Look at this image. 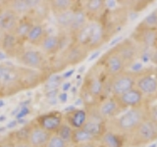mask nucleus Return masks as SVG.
<instances>
[{"label": "nucleus", "instance_id": "obj_1", "mask_svg": "<svg viewBox=\"0 0 157 147\" xmlns=\"http://www.w3.org/2000/svg\"><path fill=\"white\" fill-rule=\"evenodd\" d=\"M22 67L11 63H0V83L5 89L6 97L21 92L20 77Z\"/></svg>", "mask_w": 157, "mask_h": 147}, {"label": "nucleus", "instance_id": "obj_2", "mask_svg": "<svg viewBox=\"0 0 157 147\" xmlns=\"http://www.w3.org/2000/svg\"><path fill=\"white\" fill-rule=\"evenodd\" d=\"M144 110L139 107H134L116 120H113L110 126L119 131L132 132L144 121Z\"/></svg>", "mask_w": 157, "mask_h": 147}, {"label": "nucleus", "instance_id": "obj_3", "mask_svg": "<svg viewBox=\"0 0 157 147\" xmlns=\"http://www.w3.org/2000/svg\"><path fill=\"white\" fill-rule=\"evenodd\" d=\"M19 66L49 73L48 57L38 49L26 48L16 59ZM50 74V73H49Z\"/></svg>", "mask_w": 157, "mask_h": 147}, {"label": "nucleus", "instance_id": "obj_4", "mask_svg": "<svg viewBox=\"0 0 157 147\" xmlns=\"http://www.w3.org/2000/svg\"><path fill=\"white\" fill-rule=\"evenodd\" d=\"M50 74L46 72H41L33 69L24 68L21 69V77H20V87L22 91L31 90L39 86L50 77Z\"/></svg>", "mask_w": 157, "mask_h": 147}, {"label": "nucleus", "instance_id": "obj_5", "mask_svg": "<svg viewBox=\"0 0 157 147\" xmlns=\"http://www.w3.org/2000/svg\"><path fill=\"white\" fill-rule=\"evenodd\" d=\"M108 85L112 96L118 97L134 88L136 81L132 74L123 72L117 76L108 77Z\"/></svg>", "mask_w": 157, "mask_h": 147}, {"label": "nucleus", "instance_id": "obj_6", "mask_svg": "<svg viewBox=\"0 0 157 147\" xmlns=\"http://www.w3.org/2000/svg\"><path fill=\"white\" fill-rule=\"evenodd\" d=\"M90 51L86 46H82L80 43L71 40L65 49L60 53L64 60L66 61L68 67H74L85 61L90 55Z\"/></svg>", "mask_w": 157, "mask_h": 147}, {"label": "nucleus", "instance_id": "obj_7", "mask_svg": "<svg viewBox=\"0 0 157 147\" xmlns=\"http://www.w3.org/2000/svg\"><path fill=\"white\" fill-rule=\"evenodd\" d=\"M0 52H3L7 57L17 59L26 49V42L19 39L13 32L4 33L0 38Z\"/></svg>", "mask_w": 157, "mask_h": 147}, {"label": "nucleus", "instance_id": "obj_8", "mask_svg": "<svg viewBox=\"0 0 157 147\" xmlns=\"http://www.w3.org/2000/svg\"><path fill=\"white\" fill-rule=\"evenodd\" d=\"M97 64L100 66L108 77L119 75V74L124 72L125 69V65L122 59L113 49L108 51Z\"/></svg>", "mask_w": 157, "mask_h": 147}, {"label": "nucleus", "instance_id": "obj_9", "mask_svg": "<svg viewBox=\"0 0 157 147\" xmlns=\"http://www.w3.org/2000/svg\"><path fill=\"white\" fill-rule=\"evenodd\" d=\"M34 122L44 130L50 132L51 134H56L64 123L63 113L57 110L49 111L47 113L38 115L34 119Z\"/></svg>", "mask_w": 157, "mask_h": 147}, {"label": "nucleus", "instance_id": "obj_10", "mask_svg": "<svg viewBox=\"0 0 157 147\" xmlns=\"http://www.w3.org/2000/svg\"><path fill=\"white\" fill-rule=\"evenodd\" d=\"M26 127V136L29 143L33 147H46L51 134L44 130L39 126L34 120L25 126Z\"/></svg>", "mask_w": 157, "mask_h": 147}, {"label": "nucleus", "instance_id": "obj_11", "mask_svg": "<svg viewBox=\"0 0 157 147\" xmlns=\"http://www.w3.org/2000/svg\"><path fill=\"white\" fill-rule=\"evenodd\" d=\"M67 32L65 33V36ZM64 34H51L48 33V36L45 37L44 41L39 47L40 51L46 57H52L54 55H57L58 53L63 51L65 47L69 43H66V36Z\"/></svg>", "mask_w": 157, "mask_h": 147}, {"label": "nucleus", "instance_id": "obj_12", "mask_svg": "<svg viewBox=\"0 0 157 147\" xmlns=\"http://www.w3.org/2000/svg\"><path fill=\"white\" fill-rule=\"evenodd\" d=\"M132 132L134 134V141H132V143L136 145L148 143V142H151L157 137L155 124L149 120H144Z\"/></svg>", "mask_w": 157, "mask_h": 147}, {"label": "nucleus", "instance_id": "obj_13", "mask_svg": "<svg viewBox=\"0 0 157 147\" xmlns=\"http://www.w3.org/2000/svg\"><path fill=\"white\" fill-rule=\"evenodd\" d=\"M50 15L51 10L48 0H38V2L25 16H28L34 24H44Z\"/></svg>", "mask_w": 157, "mask_h": 147}, {"label": "nucleus", "instance_id": "obj_14", "mask_svg": "<svg viewBox=\"0 0 157 147\" xmlns=\"http://www.w3.org/2000/svg\"><path fill=\"white\" fill-rule=\"evenodd\" d=\"M96 109L99 116L106 122L107 120L113 119L121 111L122 108L118 104L116 98L111 96L101 100L97 105Z\"/></svg>", "mask_w": 157, "mask_h": 147}, {"label": "nucleus", "instance_id": "obj_15", "mask_svg": "<svg viewBox=\"0 0 157 147\" xmlns=\"http://www.w3.org/2000/svg\"><path fill=\"white\" fill-rule=\"evenodd\" d=\"M82 7L88 21L99 22L104 15L106 4L104 0H88L83 2Z\"/></svg>", "mask_w": 157, "mask_h": 147}, {"label": "nucleus", "instance_id": "obj_16", "mask_svg": "<svg viewBox=\"0 0 157 147\" xmlns=\"http://www.w3.org/2000/svg\"><path fill=\"white\" fill-rule=\"evenodd\" d=\"M87 119L86 111L85 109L73 108L68 110L66 113H63V120L68 126H70L73 130L81 129L86 124Z\"/></svg>", "mask_w": 157, "mask_h": 147}, {"label": "nucleus", "instance_id": "obj_17", "mask_svg": "<svg viewBox=\"0 0 157 147\" xmlns=\"http://www.w3.org/2000/svg\"><path fill=\"white\" fill-rule=\"evenodd\" d=\"M113 50H114L122 59L125 67L129 66L130 64L134 62L136 49L135 47V44L132 41H130L129 39H126L124 41L119 42L114 48H113Z\"/></svg>", "mask_w": 157, "mask_h": 147}, {"label": "nucleus", "instance_id": "obj_18", "mask_svg": "<svg viewBox=\"0 0 157 147\" xmlns=\"http://www.w3.org/2000/svg\"><path fill=\"white\" fill-rule=\"evenodd\" d=\"M20 18L21 17L19 15L5 7L3 12L0 14V32L1 33H12L17 27Z\"/></svg>", "mask_w": 157, "mask_h": 147}, {"label": "nucleus", "instance_id": "obj_19", "mask_svg": "<svg viewBox=\"0 0 157 147\" xmlns=\"http://www.w3.org/2000/svg\"><path fill=\"white\" fill-rule=\"evenodd\" d=\"M81 3H82L81 1H78V3L76 5L71 26H70V28H69V31H68V34L70 36V37L75 36V34L80 31L82 27H85L86 24L88 22L86 14L85 12V10H83V7H82V4H81Z\"/></svg>", "mask_w": 157, "mask_h": 147}, {"label": "nucleus", "instance_id": "obj_20", "mask_svg": "<svg viewBox=\"0 0 157 147\" xmlns=\"http://www.w3.org/2000/svg\"><path fill=\"white\" fill-rule=\"evenodd\" d=\"M48 32L45 24H33L31 32H29L26 43L29 44L33 47L39 48L45 37L48 36Z\"/></svg>", "mask_w": 157, "mask_h": 147}, {"label": "nucleus", "instance_id": "obj_21", "mask_svg": "<svg viewBox=\"0 0 157 147\" xmlns=\"http://www.w3.org/2000/svg\"><path fill=\"white\" fill-rule=\"evenodd\" d=\"M3 2L5 7L12 10L20 17H23L29 13V10L38 2V0H6Z\"/></svg>", "mask_w": 157, "mask_h": 147}, {"label": "nucleus", "instance_id": "obj_22", "mask_svg": "<svg viewBox=\"0 0 157 147\" xmlns=\"http://www.w3.org/2000/svg\"><path fill=\"white\" fill-rule=\"evenodd\" d=\"M115 98L121 108L137 107L142 100V93L136 88H132L131 90Z\"/></svg>", "mask_w": 157, "mask_h": 147}, {"label": "nucleus", "instance_id": "obj_23", "mask_svg": "<svg viewBox=\"0 0 157 147\" xmlns=\"http://www.w3.org/2000/svg\"><path fill=\"white\" fill-rule=\"evenodd\" d=\"M82 129H83L88 134L94 136L98 140L100 136L107 130L106 122L104 121H97V120H88L86 119V124L82 126Z\"/></svg>", "mask_w": 157, "mask_h": 147}, {"label": "nucleus", "instance_id": "obj_24", "mask_svg": "<svg viewBox=\"0 0 157 147\" xmlns=\"http://www.w3.org/2000/svg\"><path fill=\"white\" fill-rule=\"evenodd\" d=\"M33 24H34L33 23V21L28 16H23V17L20 18L17 27L14 29L13 33L19 39H21L22 41L26 42L28 34L29 32H31V29L33 27Z\"/></svg>", "mask_w": 157, "mask_h": 147}, {"label": "nucleus", "instance_id": "obj_25", "mask_svg": "<svg viewBox=\"0 0 157 147\" xmlns=\"http://www.w3.org/2000/svg\"><path fill=\"white\" fill-rule=\"evenodd\" d=\"M136 86L141 93L148 95L153 94L157 91V80L153 76L146 75L136 81Z\"/></svg>", "mask_w": 157, "mask_h": 147}, {"label": "nucleus", "instance_id": "obj_26", "mask_svg": "<svg viewBox=\"0 0 157 147\" xmlns=\"http://www.w3.org/2000/svg\"><path fill=\"white\" fill-rule=\"evenodd\" d=\"M97 142L99 147H122L123 145L121 136L108 130L100 136Z\"/></svg>", "mask_w": 157, "mask_h": 147}, {"label": "nucleus", "instance_id": "obj_27", "mask_svg": "<svg viewBox=\"0 0 157 147\" xmlns=\"http://www.w3.org/2000/svg\"><path fill=\"white\" fill-rule=\"evenodd\" d=\"M76 5H75V7H73L70 10H68V11H65V12H63L61 14H58V15H56V16H54L57 27L64 32L68 33L69 28H70L72 20H73V16H74V12H75Z\"/></svg>", "mask_w": 157, "mask_h": 147}, {"label": "nucleus", "instance_id": "obj_28", "mask_svg": "<svg viewBox=\"0 0 157 147\" xmlns=\"http://www.w3.org/2000/svg\"><path fill=\"white\" fill-rule=\"evenodd\" d=\"M48 1L53 16H56L58 14L72 9L73 7H75L78 2L76 0H48Z\"/></svg>", "mask_w": 157, "mask_h": 147}, {"label": "nucleus", "instance_id": "obj_29", "mask_svg": "<svg viewBox=\"0 0 157 147\" xmlns=\"http://www.w3.org/2000/svg\"><path fill=\"white\" fill-rule=\"evenodd\" d=\"M48 64H49V73H50V75H57V74L61 73L62 71L68 68L67 63L64 60L61 53H58L57 55L49 57Z\"/></svg>", "mask_w": 157, "mask_h": 147}, {"label": "nucleus", "instance_id": "obj_30", "mask_svg": "<svg viewBox=\"0 0 157 147\" xmlns=\"http://www.w3.org/2000/svg\"><path fill=\"white\" fill-rule=\"evenodd\" d=\"M93 141H97V139L83 129H82V127L81 129L73 130L71 145L82 144V143H87V142H93Z\"/></svg>", "mask_w": 157, "mask_h": 147}, {"label": "nucleus", "instance_id": "obj_31", "mask_svg": "<svg viewBox=\"0 0 157 147\" xmlns=\"http://www.w3.org/2000/svg\"><path fill=\"white\" fill-rule=\"evenodd\" d=\"M12 136L14 139L15 147H33L29 143L26 136V127H23L22 130L12 132Z\"/></svg>", "mask_w": 157, "mask_h": 147}, {"label": "nucleus", "instance_id": "obj_32", "mask_svg": "<svg viewBox=\"0 0 157 147\" xmlns=\"http://www.w3.org/2000/svg\"><path fill=\"white\" fill-rule=\"evenodd\" d=\"M137 28L140 29H153L157 28V10H154L148 16H146Z\"/></svg>", "mask_w": 157, "mask_h": 147}, {"label": "nucleus", "instance_id": "obj_33", "mask_svg": "<svg viewBox=\"0 0 157 147\" xmlns=\"http://www.w3.org/2000/svg\"><path fill=\"white\" fill-rule=\"evenodd\" d=\"M156 40V33L153 29H141L140 41L146 46L153 45Z\"/></svg>", "mask_w": 157, "mask_h": 147}, {"label": "nucleus", "instance_id": "obj_34", "mask_svg": "<svg viewBox=\"0 0 157 147\" xmlns=\"http://www.w3.org/2000/svg\"><path fill=\"white\" fill-rule=\"evenodd\" d=\"M72 132H73V129L70 126H68L65 122H64L62 124V126H60V129H59L56 134H57L64 141H66V142H68V143L71 144Z\"/></svg>", "mask_w": 157, "mask_h": 147}, {"label": "nucleus", "instance_id": "obj_35", "mask_svg": "<svg viewBox=\"0 0 157 147\" xmlns=\"http://www.w3.org/2000/svg\"><path fill=\"white\" fill-rule=\"evenodd\" d=\"M46 147H71V144L64 141L57 134H52Z\"/></svg>", "mask_w": 157, "mask_h": 147}, {"label": "nucleus", "instance_id": "obj_36", "mask_svg": "<svg viewBox=\"0 0 157 147\" xmlns=\"http://www.w3.org/2000/svg\"><path fill=\"white\" fill-rule=\"evenodd\" d=\"M0 147H15L14 139L11 134L0 139Z\"/></svg>", "mask_w": 157, "mask_h": 147}, {"label": "nucleus", "instance_id": "obj_37", "mask_svg": "<svg viewBox=\"0 0 157 147\" xmlns=\"http://www.w3.org/2000/svg\"><path fill=\"white\" fill-rule=\"evenodd\" d=\"M149 116H150L149 121L154 123V124H157V105L151 108V110L149 111Z\"/></svg>", "mask_w": 157, "mask_h": 147}, {"label": "nucleus", "instance_id": "obj_38", "mask_svg": "<svg viewBox=\"0 0 157 147\" xmlns=\"http://www.w3.org/2000/svg\"><path fill=\"white\" fill-rule=\"evenodd\" d=\"M71 147H99L97 141L93 142H87V143H82V144H77V145H71Z\"/></svg>", "mask_w": 157, "mask_h": 147}, {"label": "nucleus", "instance_id": "obj_39", "mask_svg": "<svg viewBox=\"0 0 157 147\" xmlns=\"http://www.w3.org/2000/svg\"><path fill=\"white\" fill-rule=\"evenodd\" d=\"M141 69H142L141 63H134L132 65V72H140Z\"/></svg>", "mask_w": 157, "mask_h": 147}, {"label": "nucleus", "instance_id": "obj_40", "mask_svg": "<svg viewBox=\"0 0 157 147\" xmlns=\"http://www.w3.org/2000/svg\"><path fill=\"white\" fill-rule=\"evenodd\" d=\"M5 97H6V94H5V89H4L3 85L0 83V99H1V98H5Z\"/></svg>", "mask_w": 157, "mask_h": 147}, {"label": "nucleus", "instance_id": "obj_41", "mask_svg": "<svg viewBox=\"0 0 157 147\" xmlns=\"http://www.w3.org/2000/svg\"><path fill=\"white\" fill-rule=\"evenodd\" d=\"M151 60L153 63H155L156 65H157V50L152 54V56H151Z\"/></svg>", "mask_w": 157, "mask_h": 147}, {"label": "nucleus", "instance_id": "obj_42", "mask_svg": "<svg viewBox=\"0 0 157 147\" xmlns=\"http://www.w3.org/2000/svg\"><path fill=\"white\" fill-rule=\"evenodd\" d=\"M5 9V5L3 1H0V14L3 12V10Z\"/></svg>", "mask_w": 157, "mask_h": 147}, {"label": "nucleus", "instance_id": "obj_43", "mask_svg": "<svg viewBox=\"0 0 157 147\" xmlns=\"http://www.w3.org/2000/svg\"><path fill=\"white\" fill-rule=\"evenodd\" d=\"M98 55H99V51H97V52H96L95 54H93V55H92V56H91V57L90 58V61H91V60H93V59H94L95 57H97Z\"/></svg>", "mask_w": 157, "mask_h": 147}, {"label": "nucleus", "instance_id": "obj_44", "mask_svg": "<svg viewBox=\"0 0 157 147\" xmlns=\"http://www.w3.org/2000/svg\"><path fill=\"white\" fill-rule=\"evenodd\" d=\"M149 147H157V144H152V145L149 146Z\"/></svg>", "mask_w": 157, "mask_h": 147}, {"label": "nucleus", "instance_id": "obj_45", "mask_svg": "<svg viewBox=\"0 0 157 147\" xmlns=\"http://www.w3.org/2000/svg\"><path fill=\"white\" fill-rule=\"evenodd\" d=\"M155 129H156V132H157V124H155Z\"/></svg>", "mask_w": 157, "mask_h": 147}, {"label": "nucleus", "instance_id": "obj_46", "mask_svg": "<svg viewBox=\"0 0 157 147\" xmlns=\"http://www.w3.org/2000/svg\"><path fill=\"white\" fill-rule=\"evenodd\" d=\"M2 36V33H1V32H0V37H1Z\"/></svg>", "mask_w": 157, "mask_h": 147}, {"label": "nucleus", "instance_id": "obj_47", "mask_svg": "<svg viewBox=\"0 0 157 147\" xmlns=\"http://www.w3.org/2000/svg\"><path fill=\"white\" fill-rule=\"evenodd\" d=\"M0 38H1V37H0ZM0 51H1V48H0Z\"/></svg>", "mask_w": 157, "mask_h": 147}]
</instances>
